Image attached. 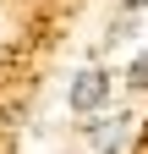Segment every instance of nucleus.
Returning a JSON list of instances; mask_svg holds the SVG:
<instances>
[{"mask_svg":"<svg viewBox=\"0 0 148 154\" xmlns=\"http://www.w3.org/2000/svg\"><path fill=\"white\" fill-rule=\"evenodd\" d=\"M126 6H132V11H143V6H148V0H126Z\"/></svg>","mask_w":148,"mask_h":154,"instance_id":"obj_4","label":"nucleus"},{"mask_svg":"<svg viewBox=\"0 0 148 154\" xmlns=\"http://www.w3.org/2000/svg\"><path fill=\"white\" fill-rule=\"evenodd\" d=\"M126 88H132V94H148V55H137V61L126 66Z\"/></svg>","mask_w":148,"mask_h":154,"instance_id":"obj_3","label":"nucleus"},{"mask_svg":"<svg viewBox=\"0 0 148 154\" xmlns=\"http://www.w3.org/2000/svg\"><path fill=\"white\" fill-rule=\"evenodd\" d=\"M126 132H132V116H121V110L88 116V143H93L99 154H121L126 149Z\"/></svg>","mask_w":148,"mask_h":154,"instance_id":"obj_2","label":"nucleus"},{"mask_svg":"<svg viewBox=\"0 0 148 154\" xmlns=\"http://www.w3.org/2000/svg\"><path fill=\"white\" fill-rule=\"evenodd\" d=\"M66 105L77 116H99L110 105V72L104 66H82L77 77H71V88H66Z\"/></svg>","mask_w":148,"mask_h":154,"instance_id":"obj_1","label":"nucleus"}]
</instances>
